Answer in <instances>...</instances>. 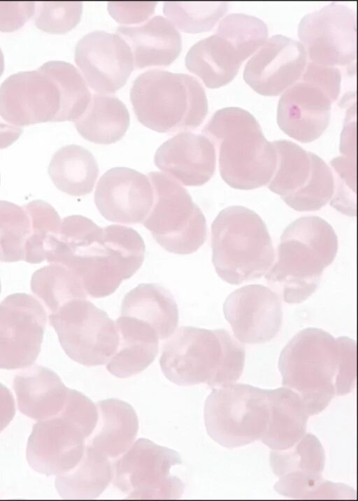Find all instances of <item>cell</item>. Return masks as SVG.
<instances>
[{
	"mask_svg": "<svg viewBox=\"0 0 358 501\" xmlns=\"http://www.w3.org/2000/svg\"><path fill=\"white\" fill-rule=\"evenodd\" d=\"M356 348L355 340L322 329L299 331L280 355L282 386L299 395L309 416L320 414L355 386Z\"/></svg>",
	"mask_w": 358,
	"mask_h": 501,
	"instance_id": "obj_1",
	"label": "cell"
},
{
	"mask_svg": "<svg viewBox=\"0 0 358 501\" xmlns=\"http://www.w3.org/2000/svg\"><path fill=\"white\" fill-rule=\"evenodd\" d=\"M85 80L72 64L53 60L35 71L8 76L0 86V115L23 127L45 122H74L91 99Z\"/></svg>",
	"mask_w": 358,
	"mask_h": 501,
	"instance_id": "obj_2",
	"label": "cell"
},
{
	"mask_svg": "<svg viewBox=\"0 0 358 501\" xmlns=\"http://www.w3.org/2000/svg\"><path fill=\"white\" fill-rule=\"evenodd\" d=\"M245 356L244 346L226 330L182 326L164 344L159 365L177 385L216 388L240 378Z\"/></svg>",
	"mask_w": 358,
	"mask_h": 501,
	"instance_id": "obj_3",
	"label": "cell"
},
{
	"mask_svg": "<svg viewBox=\"0 0 358 501\" xmlns=\"http://www.w3.org/2000/svg\"><path fill=\"white\" fill-rule=\"evenodd\" d=\"M337 251L331 225L318 216L301 217L283 231L276 260L265 278L284 302L301 303L315 291Z\"/></svg>",
	"mask_w": 358,
	"mask_h": 501,
	"instance_id": "obj_4",
	"label": "cell"
},
{
	"mask_svg": "<svg viewBox=\"0 0 358 501\" xmlns=\"http://www.w3.org/2000/svg\"><path fill=\"white\" fill-rule=\"evenodd\" d=\"M202 132L218 148L220 173L230 187L252 190L268 184L276 167L275 148L250 112L234 106L219 109Z\"/></svg>",
	"mask_w": 358,
	"mask_h": 501,
	"instance_id": "obj_5",
	"label": "cell"
},
{
	"mask_svg": "<svg viewBox=\"0 0 358 501\" xmlns=\"http://www.w3.org/2000/svg\"><path fill=\"white\" fill-rule=\"evenodd\" d=\"M130 99L138 121L162 133L194 130L208 110L205 90L195 77L162 69L141 73Z\"/></svg>",
	"mask_w": 358,
	"mask_h": 501,
	"instance_id": "obj_6",
	"label": "cell"
},
{
	"mask_svg": "<svg viewBox=\"0 0 358 501\" xmlns=\"http://www.w3.org/2000/svg\"><path fill=\"white\" fill-rule=\"evenodd\" d=\"M211 247L217 275L231 285L262 277L275 260L266 224L242 206L227 207L217 216L211 227Z\"/></svg>",
	"mask_w": 358,
	"mask_h": 501,
	"instance_id": "obj_7",
	"label": "cell"
},
{
	"mask_svg": "<svg viewBox=\"0 0 358 501\" xmlns=\"http://www.w3.org/2000/svg\"><path fill=\"white\" fill-rule=\"evenodd\" d=\"M145 252L143 238L135 230L110 225L69 250L60 263L78 276L88 297L101 298L113 294L139 269Z\"/></svg>",
	"mask_w": 358,
	"mask_h": 501,
	"instance_id": "obj_8",
	"label": "cell"
},
{
	"mask_svg": "<svg viewBox=\"0 0 358 501\" xmlns=\"http://www.w3.org/2000/svg\"><path fill=\"white\" fill-rule=\"evenodd\" d=\"M97 418L96 404L69 388L62 410L33 426L26 450L29 465L48 476H57L73 468L84 454Z\"/></svg>",
	"mask_w": 358,
	"mask_h": 501,
	"instance_id": "obj_9",
	"label": "cell"
},
{
	"mask_svg": "<svg viewBox=\"0 0 358 501\" xmlns=\"http://www.w3.org/2000/svg\"><path fill=\"white\" fill-rule=\"evenodd\" d=\"M271 418L268 390L231 383L213 388L204 405L209 436L227 448L261 440Z\"/></svg>",
	"mask_w": 358,
	"mask_h": 501,
	"instance_id": "obj_10",
	"label": "cell"
},
{
	"mask_svg": "<svg viewBox=\"0 0 358 501\" xmlns=\"http://www.w3.org/2000/svg\"><path fill=\"white\" fill-rule=\"evenodd\" d=\"M154 203L143 221L155 241L166 250L179 255L196 252L207 237L206 218L190 195L167 174L150 172Z\"/></svg>",
	"mask_w": 358,
	"mask_h": 501,
	"instance_id": "obj_11",
	"label": "cell"
},
{
	"mask_svg": "<svg viewBox=\"0 0 358 501\" xmlns=\"http://www.w3.org/2000/svg\"><path fill=\"white\" fill-rule=\"evenodd\" d=\"M48 317L66 354L79 364L106 365L117 349L115 322L87 299L69 301Z\"/></svg>",
	"mask_w": 358,
	"mask_h": 501,
	"instance_id": "obj_12",
	"label": "cell"
},
{
	"mask_svg": "<svg viewBox=\"0 0 358 501\" xmlns=\"http://www.w3.org/2000/svg\"><path fill=\"white\" fill-rule=\"evenodd\" d=\"M181 463L176 451L140 438L112 463V481L130 499H176L184 484L171 469Z\"/></svg>",
	"mask_w": 358,
	"mask_h": 501,
	"instance_id": "obj_13",
	"label": "cell"
},
{
	"mask_svg": "<svg viewBox=\"0 0 358 501\" xmlns=\"http://www.w3.org/2000/svg\"><path fill=\"white\" fill-rule=\"evenodd\" d=\"M270 463L279 478L274 488L283 496L296 499H341L347 496V486L322 478L324 451L313 435L306 434L287 449L272 450Z\"/></svg>",
	"mask_w": 358,
	"mask_h": 501,
	"instance_id": "obj_14",
	"label": "cell"
},
{
	"mask_svg": "<svg viewBox=\"0 0 358 501\" xmlns=\"http://www.w3.org/2000/svg\"><path fill=\"white\" fill-rule=\"evenodd\" d=\"M298 35L311 62L345 66L356 59V13L345 5L331 3L306 14Z\"/></svg>",
	"mask_w": 358,
	"mask_h": 501,
	"instance_id": "obj_15",
	"label": "cell"
},
{
	"mask_svg": "<svg viewBox=\"0 0 358 501\" xmlns=\"http://www.w3.org/2000/svg\"><path fill=\"white\" fill-rule=\"evenodd\" d=\"M46 321L45 309L31 295L14 293L0 303V369H23L34 364Z\"/></svg>",
	"mask_w": 358,
	"mask_h": 501,
	"instance_id": "obj_16",
	"label": "cell"
},
{
	"mask_svg": "<svg viewBox=\"0 0 358 501\" xmlns=\"http://www.w3.org/2000/svg\"><path fill=\"white\" fill-rule=\"evenodd\" d=\"M75 62L95 92L113 93L127 82L134 67L130 47L118 34L96 30L77 43Z\"/></svg>",
	"mask_w": 358,
	"mask_h": 501,
	"instance_id": "obj_17",
	"label": "cell"
},
{
	"mask_svg": "<svg viewBox=\"0 0 358 501\" xmlns=\"http://www.w3.org/2000/svg\"><path fill=\"white\" fill-rule=\"evenodd\" d=\"M223 312L234 337L241 343L269 341L282 325L280 297L262 285H248L232 292L225 299Z\"/></svg>",
	"mask_w": 358,
	"mask_h": 501,
	"instance_id": "obj_18",
	"label": "cell"
},
{
	"mask_svg": "<svg viewBox=\"0 0 358 501\" xmlns=\"http://www.w3.org/2000/svg\"><path fill=\"white\" fill-rule=\"evenodd\" d=\"M306 64L301 42L276 34L266 39L248 61L243 78L260 94L278 95L300 78Z\"/></svg>",
	"mask_w": 358,
	"mask_h": 501,
	"instance_id": "obj_19",
	"label": "cell"
},
{
	"mask_svg": "<svg viewBox=\"0 0 358 501\" xmlns=\"http://www.w3.org/2000/svg\"><path fill=\"white\" fill-rule=\"evenodd\" d=\"M94 202L106 220L123 224L143 223L154 203L148 177L128 167L111 168L100 178Z\"/></svg>",
	"mask_w": 358,
	"mask_h": 501,
	"instance_id": "obj_20",
	"label": "cell"
},
{
	"mask_svg": "<svg viewBox=\"0 0 358 501\" xmlns=\"http://www.w3.org/2000/svg\"><path fill=\"white\" fill-rule=\"evenodd\" d=\"M331 101L320 88L301 80L287 88L277 108V122L289 136L302 143L318 139L328 127Z\"/></svg>",
	"mask_w": 358,
	"mask_h": 501,
	"instance_id": "obj_21",
	"label": "cell"
},
{
	"mask_svg": "<svg viewBox=\"0 0 358 501\" xmlns=\"http://www.w3.org/2000/svg\"><path fill=\"white\" fill-rule=\"evenodd\" d=\"M155 165L186 186H201L213 176L216 151L203 134L180 132L164 142L155 155Z\"/></svg>",
	"mask_w": 358,
	"mask_h": 501,
	"instance_id": "obj_22",
	"label": "cell"
},
{
	"mask_svg": "<svg viewBox=\"0 0 358 501\" xmlns=\"http://www.w3.org/2000/svg\"><path fill=\"white\" fill-rule=\"evenodd\" d=\"M117 34L130 47L135 69L168 66L182 49L180 32L162 15L137 26H119Z\"/></svg>",
	"mask_w": 358,
	"mask_h": 501,
	"instance_id": "obj_23",
	"label": "cell"
},
{
	"mask_svg": "<svg viewBox=\"0 0 358 501\" xmlns=\"http://www.w3.org/2000/svg\"><path fill=\"white\" fill-rule=\"evenodd\" d=\"M13 388L20 411L41 421L57 415L63 408L69 388L51 369L33 365L17 374Z\"/></svg>",
	"mask_w": 358,
	"mask_h": 501,
	"instance_id": "obj_24",
	"label": "cell"
},
{
	"mask_svg": "<svg viewBox=\"0 0 358 501\" xmlns=\"http://www.w3.org/2000/svg\"><path fill=\"white\" fill-rule=\"evenodd\" d=\"M115 323L119 344L106 369L116 377L127 378L152 362L158 353L159 338L150 325L131 316L120 315Z\"/></svg>",
	"mask_w": 358,
	"mask_h": 501,
	"instance_id": "obj_25",
	"label": "cell"
},
{
	"mask_svg": "<svg viewBox=\"0 0 358 501\" xmlns=\"http://www.w3.org/2000/svg\"><path fill=\"white\" fill-rule=\"evenodd\" d=\"M96 406L97 421L86 446L115 460L134 442L138 430L136 413L129 403L115 398L99 401Z\"/></svg>",
	"mask_w": 358,
	"mask_h": 501,
	"instance_id": "obj_26",
	"label": "cell"
},
{
	"mask_svg": "<svg viewBox=\"0 0 358 501\" xmlns=\"http://www.w3.org/2000/svg\"><path fill=\"white\" fill-rule=\"evenodd\" d=\"M121 316L150 325L159 339H167L178 325V309L171 293L157 283H141L128 292L121 304Z\"/></svg>",
	"mask_w": 358,
	"mask_h": 501,
	"instance_id": "obj_27",
	"label": "cell"
},
{
	"mask_svg": "<svg viewBox=\"0 0 358 501\" xmlns=\"http://www.w3.org/2000/svg\"><path fill=\"white\" fill-rule=\"evenodd\" d=\"M271 418L261 442L272 450L294 446L305 435L308 414L297 393L284 386L268 390Z\"/></svg>",
	"mask_w": 358,
	"mask_h": 501,
	"instance_id": "obj_28",
	"label": "cell"
},
{
	"mask_svg": "<svg viewBox=\"0 0 358 501\" xmlns=\"http://www.w3.org/2000/svg\"><path fill=\"white\" fill-rule=\"evenodd\" d=\"M185 62L189 71L210 88L230 83L242 64L231 44L216 34L194 43L187 52Z\"/></svg>",
	"mask_w": 358,
	"mask_h": 501,
	"instance_id": "obj_29",
	"label": "cell"
},
{
	"mask_svg": "<svg viewBox=\"0 0 358 501\" xmlns=\"http://www.w3.org/2000/svg\"><path fill=\"white\" fill-rule=\"evenodd\" d=\"M73 122L84 139L95 143L110 144L124 136L129 127L130 116L125 104L117 97L95 93Z\"/></svg>",
	"mask_w": 358,
	"mask_h": 501,
	"instance_id": "obj_30",
	"label": "cell"
},
{
	"mask_svg": "<svg viewBox=\"0 0 358 501\" xmlns=\"http://www.w3.org/2000/svg\"><path fill=\"white\" fill-rule=\"evenodd\" d=\"M48 171L59 190L76 197L90 194L99 174L92 153L75 144L63 146L55 152Z\"/></svg>",
	"mask_w": 358,
	"mask_h": 501,
	"instance_id": "obj_31",
	"label": "cell"
},
{
	"mask_svg": "<svg viewBox=\"0 0 358 501\" xmlns=\"http://www.w3.org/2000/svg\"><path fill=\"white\" fill-rule=\"evenodd\" d=\"M113 479L110 460L86 446L78 463L69 471L57 475L55 488L65 499H93L99 497Z\"/></svg>",
	"mask_w": 358,
	"mask_h": 501,
	"instance_id": "obj_32",
	"label": "cell"
},
{
	"mask_svg": "<svg viewBox=\"0 0 358 501\" xmlns=\"http://www.w3.org/2000/svg\"><path fill=\"white\" fill-rule=\"evenodd\" d=\"M277 154L274 174L266 185L283 201L302 192L314 173L316 154L289 140L273 141Z\"/></svg>",
	"mask_w": 358,
	"mask_h": 501,
	"instance_id": "obj_33",
	"label": "cell"
},
{
	"mask_svg": "<svg viewBox=\"0 0 358 501\" xmlns=\"http://www.w3.org/2000/svg\"><path fill=\"white\" fill-rule=\"evenodd\" d=\"M31 289L45 304L48 314L69 301L88 297L78 276L58 263L36 270L31 276Z\"/></svg>",
	"mask_w": 358,
	"mask_h": 501,
	"instance_id": "obj_34",
	"label": "cell"
},
{
	"mask_svg": "<svg viewBox=\"0 0 358 501\" xmlns=\"http://www.w3.org/2000/svg\"><path fill=\"white\" fill-rule=\"evenodd\" d=\"M215 34L231 44L243 62L265 43L268 28L255 16L231 13L220 22Z\"/></svg>",
	"mask_w": 358,
	"mask_h": 501,
	"instance_id": "obj_35",
	"label": "cell"
},
{
	"mask_svg": "<svg viewBox=\"0 0 358 501\" xmlns=\"http://www.w3.org/2000/svg\"><path fill=\"white\" fill-rule=\"evenodd\" d=\"M31 233V221L25 208L0 200V261L24 260Z\"/></svg>",
	"mask_w": 358,
	"mask_h": 501,
	"instance_id": "obj_36",
	"label": "cell"
},
{
	"mask_svg": "<svg viewBox=\"0 0 358 501\" xmlns=\"http://www.w3.org/2000/svg\"><path fill=\"white\" fill-rule=\"evenodd\" d=\"M225 1H165L164 13L185 32L210 30L227 12Z\"/></svg>",
	"mask_w": 358,
	"mask_h": 501,
	"instance_id": "obj_37",
	"label": "cell"
},
{
	"mask_svg": "<svg viewBox=\"0 0 358 501\" xmlns=\"http://www.w3.org/2000/svg\"><path fill=\"white\" fill-rule=\"evenodd\" d=\"M24 207L31 221V233L25 246L24 260L31 264L45 260L51 239L60 229L62 220L56 210L48 202L34 200Z\"/></svg>",
	"mask_w": 358,
	"mask_h": 501,
	"instance_id": "obj_38",
	"label": "cell"
},
{
	"mask_svg": "<svg viewBox=\"0 0 358 501\" xmlns=\"http://www.w3.org/2000/svg\"><path fill=\"white\" fill-rule=\"evenodd\" d=\"M334 191V174L324 161L316 155L313 176L308 185L296 196L284 202L298 211H317L329 202Z\"/></svg>",
	"mask_w": 358,
	"mask_h": 501,
	"instance_id": "obj_39",
	"label": "cell"
},
{
	"mask_svg": "<svg viewBox=\"0 0 358 501\" xmlns=\"http://www.w3.org/2000/svg\"><path fill=\"white\" fill-rule=\"evenodd\" d=\"M36 27L48 33L64 34L74 28L83 13L81 1H41L36 5Z\"/></svg>",
	"mask_w": 358,
	"mask_h": 501,
	"instance_id": "obj_40",
	"label": "cell"
},
{
	"mask_svg": "<svg viewBox=\"0 0 358 501\" xmlns=\"http://www.w3.org/2000/svg\"><path fill=\"white\" fill-rule=\"evenodd\" d=\"M301 76L302 80L322 90L332 102L337 99L341 83V71L337 67L309 62Z\"/></svg>",
	"mask_w": 358,
	"mask_h": 501,
	"instance_id": "obj_41",
	"label": "cell"
},
{
	"mask_svg": "<svg viewBox=\"0 0 358 501\" xmlns=\"http://www.w3.org/2000/svg\"><path fill=\"white\" fill-rule=\"evenodd\" d=\"M157 1H109L110 15L121 24H141L154 13Z\"/></svg>",
	"mask_w": 358,
	"mask_h": 501,
	"instance_id": "obj_42",
	"label": "cell"
},
{
	"mask_svg": "<svg viewBox=\"0 0 358 501\" xmlns=\"http://www.w3.org/2000/svg\"><path fill=\"white\" fill-rule=\"evenodd\" d=\"M35 9L34 1H0V31L20 29L34 15Z\"/></svg>",
	"mask_w": 358,
	"mask_h": 501,
	"instance_id": "obj_43",
	"label": "cell"
},
{
	"mask_svg": "<svg viewBox=\"0 0 358 501\" xmlns=\"http://www.w3.org/2000/svg\"><path fill=\"white\" fill-rule=\"evenodd\" d=\"M15 414V404L8 388L0 383V432L6 428Z\"/></svg>",
	"mask_w": 358,
	"mask_h": 501,
	"instance_id": "obj_44",
	"label": "cell"
},
{
	"mask_svg": "<svg viewBox=\"0 0 358 501\" xmlns=\"http://www.w3.org/2000/svg\"><path fill=\"white\" fill-rule=\"evenodd\" d=\"M23 129L7 122L0 115V149L6 148L18 139Z\"/></svg>",
	"mask_w": 358,
	"mask_h": 501,
	"instance_id": "obj_45",
	"label": "cell"
},
{
	"mask_svg": "<svg viewBox=\"0 0 358 501\" xmlns=\"http://www.w3.org/2000/svg\"><path fill=\"white\" fill-rule=\"evenodd\" d=\"M4 70V57L3 52L0 48V76L2 75Z\"/></svg>",
	"mask_w": 358,
	"mask_h": 501,
	"instance_id": "obj_46",
	"label": "cell"
},
{
	"mask_svg": "<svg viewBox=\"0 0 358 501\" xmlns=\"http://www.w3.org/2000/svg\"><path fill=\"white\" fill-rule=\"evenodd\" d=\"M0 293H1V281H0Z\"/></svg>",
	"mask_w": 358,
	"mask_h": 501,
	"instance_id": "obj_47",
	"label": "cell"
}]
</instances>
